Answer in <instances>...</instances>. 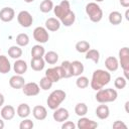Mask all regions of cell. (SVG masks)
Wrapping results in <instances>:
<instances>
[{
  "label": "cell",
  "instance_id": "6da1fadb",
  "mask_svg": "<svg viewBox=\"0 0 129 129\" xmlns=\"http://www.w3.org/2000/svg\"><path fill=\"white\" fill-rule=\"evenodd\" d=\"M111 81V75L108 71L105 70H96L94 71L92 75V80H91V88L95 91H98L102 89L104 86L108 85Z\"/></svg>",
  "mask_w": 129,
  "mask_h": 129
},
{
  "label": "cell",
  "instance_id": "7a4b0ae2",
  "mask_svg": "<svg viewBox=\"0 0 129 129\" xmlns=\"http://www.w3.org/2000/svg\"><path fill=\"white\" fill-rule=\"evenodd\" d=\"M118 97V93L115 89L112 88H108V89H100L97 91V94L95 96L97 102L101 103V104H105V103H111L114 102Z\"/></svg>",
  "mask_w": 129,
  "mask_h": 129
},
{
  "label": "cell",
  "instance_id": "3957f363",
  "mask_svg": "<svg viewBox=\"0 0 129 129\" xmlns=\"http://www.w3.org/2000/svg\"><path fill=\"white\" fill-rule=\"evenodd\" d=\"M66 98H67V94H66L64 91H62V90H54V91H52L49 94V96H48V98L46 100L48 108L51 109V110H55L66 100Z\"/></svg>",
  "mask_w": 129,
  "mask_h": 129
},
{
  "label": "cell",
  "instance_id": "277c9868",
  "mask_svg": "<svg viewBox=\"0 0 129 129\" xmlns=\"http://www.w3.org/2000/svg\"><path fill=\"white\" fill-rule=\"evenodd\" d=\"M86 13L92 22H99L103 18V10L96 2H90L86 5Z\"/></svg>",
  "mask_w": 129,
  "mask_h": 129
},
{
  "label": "cell",
  "instance_id": "5b68a950",
  "mask_svg": "<svg viewBox=\"0 0 129 129\" xmlns=\"http://www.w3.org/2000/svg\"><path fill=\"white\" fill-rule=\"evenodd\" d=\"M119 60H120L121 68L123 69L125 79L128 80L129 79V75H128L129 73V48L127 46H124L119 50Z\"/></svg>",
  "mask_w": 129,
  "mask_h": 129
},
{
  "label": "cell",
  "instance_id": "8992f818",
  "mask_svg": "<svg viewBox=\"0 0 129 129\" xmlns=\"http://www.w3.org/2000/svg\"><path fill=\"white\" fill-rule=\"evenodd\" d=\"M70 11H71V5H70V2L68 0H62L58 5L53 7L54 15L56 16V18L58 20L63 18Z\"/></svg>",
  "mask_w": 129,
  "mask_h": 129
},
{
  "label": "cell",
  "instance_id": "52a82bcc",
  "mask_svg": "<svg viewBox=\"0 0 129 129\" xmlns=\"http://www.w3.org/2000/svg\"><path fill=\"white\" fill-rule=\"evenodd\" d=\"M17 21H18V23L22 27L27 28V27H30L31 26V24L33 22V18H32V15L28 11L22 10L17 15Z\"/></svg>",
  "mask_w": 129,
  "mask_h": 129
},
{
  "label": "cell",
  "instance_id": "ba28073f",
  "mask_svg": "<svg viewBox=\"0 0 129 129\" xmlns=\"http://www.w3.org/2000/svg\"><path fill=\"white\" fill-rule=\"evenodd\" d=\"M33 38L40 43H45L48 38H49V34L47 32V29L42 27V26H37L34 28L33 30Z\"/></svg>",
  "mask_w": 129,
  "mask_h": 129
},
{
  "label": "cell",
  "instance_id": "9c48e42d",
  "mask_svg": "<svg viewBox=\"0 0 129 129\" xmlns=\"http://www.w3.org/2000/svg\"><path fill=\"white\" fill-rule=\"evenodd\" d=\"M22 92L24 95L28 96V97H33L39 94L40 92V88L39 85L34 83V82H30V83H26L24 84V86L22 87Z\"/></svg>",
  "mask_w": 129,
  "mask_h": 129
},
{
  "label": "cell",
  "instance_id": "30bf717a",
  "mask_svg": "<svg viewBox=\"0 0 129 129\" xmlns=\"http://www.w3.org/2000/svg\"><path fill=\"white\" fill-rule=\"evenodd\" d=\"M98 126H99V124L96 121L86 118L85 116L81 117L78 120V124H77V127L79 129H94V128H97Z\"/></svg>",
  "mask_w": 129,
  "mask_h": 129
},
{
  "label": "cell",
  "instance_id": "8fae6325",
  "mask_svg": "<svg viewBox=\"0 0 129 129\" xmlns=\"http://www.w3.org/2000/svg\"><path fill=\"white\" fill-rule=\"evenodd\" d=\"M58 71H59L60 79H68V78L73 77L71 61H69V60H63L61 62V64L58 67Z\"/></svg>",
  "mask_w": 129,
  "mask_h": 129
},
{
  "label": "cell",
  "instance_id": "7c38bea8",
  "mask_svg": "<svg viewBox=\"0 0 129 129\" xmlns=\"http://www.w3.org/2000/svg\"><path fill=\"white\" fill-rule=\"evenodd\" d=\"M52 117L56 122H64L69 119L70 114L66 108H56L52 114Z\"/></svg>",
  "mask_w": 129,
  "mask_h": 129
},
{
  "label": "cell",
  "instance_id": "4fadbf2b",
  "mask_svg": "<svg viewBox=\"0 0 129 129\" xmlns=\"http://www.w3.org/2000/svg\"><path fill=\"white\" fill-rule=\"evenodd\" d=\"M15 11L11 7H4L0 10V19L3 22H10L14 19Z\"/></svg>",
  "mask_w": 129,
  "mask_h": 129
},
{
  "label": "cell",
  "instance_id": "5bb4252c",
  "mask_svg": "<svg viewBox=\"0 0 129 129\" xmlns=\"http://www.w3.org/2000/svg\"><path fill=\"white\" fill-rule=\"evenodd\" d=\"M0 114H1V118L3 120L9 121V120H12L14 118V116H15V109L11 105H6V106L2 107Z\"/></svg>",
  "mask_w": 129,
  "mask_h": 129
},
{
  "label": "cell",
  "instance_id": "9a60e30c",
  "mask_svg": "<svg viewBox=\"0 0 129 129\" xmlns=\"http://www.w3.org/2000/svg\"><path fill=\"white\" fill-rule=\"evenodd\" d=\"M25 84V80L22 77V75H14L9 79V85L13 89H22V87Z\"/></svg>",
  "mask_w": 129,
  "mask_h": 129
},
{
  "label": "cell",
  "instance_id": "2e32d148",
  "mask_svg": "<svg viewBox=\"0 0 129 129\" xmlns=\"http://www.w3.org/2000/svg\"><path fill=\"white\" fill-rule=\"evenodd\" d=\"M32 115L36 120L42 121L47 117V111H46L45 107H43L41 105H36L32 109Z\"/></svg>",
  "mask_w": 129,
  "mask_h": 129
},
{
  "label": "cell",
  "instance_id": "e0dca14e",
  "mask_svg": "<svg viewBox=\"0 0 129 129\" xmlns=\"http://www.w3.org/2000/svg\"><path fill=\"white\" fill-rule=\"evenodd\" d=\"M45 77L47 79H49L52 83H57L60 80V76H59V71H58V67H54V68H49L45 71Z\"/></svg>",
  "mask_w": 129,
  "mask_h": 129
},
{
  "label": "cell",
  "instance_id": "ac0fdd59",
  "mask_svg": "<svg viewBox=\"0 0 129 129\" xmlns=\"http://www.w3.org/2000/svg\"><path fill=\"white\" fill-rule=\"evenodd\" d=\"M105 67L108 72H116L119 68V61L115 56H108L105 59Z\"/></svg>",
  "mask_w": 129,
  "mask_h": 129
},
{
  "label": "cell",
  "instance_id": "d6986e66",
  "mask_svg": "<svg viewBox=\"0 0 129 129\" xmlns=\"http://www.w3.org/2000/svg\"><path fill=\"white\" fill-rule=\"evenodd\" d=\"M13 71L16 73V75H23L27 71V63L23 59H17L13 63Z\"/></svg>",
  "mask_w": 129,
  "mask_h": 129
},
{
  "label": "cell",
  "instance_id": "ffe728a7",
  "mask_svg": "<svg viewBox=\"0 0 129 129\" xmlns=\"http://www.w3.org/2000/svg\"><path fill=\"white\" fill-rule=\"evenodd\" d=\"M96 115L99 119L101 120H105L109 117L110 115V110H109V107L105 104H102V105H99L97 108H96Z\"/></svg>",
  "mask_w": 129,
  "mask_h": 129
},
{
  "label": "cell",
  "instance_id": "44dd1931",
  "mask_svg": "<svg viewBox=\"0 0 129 129\" xmlns=\"http://www.w3.org/2000/svg\"><path fill=\"white\" fill-rule=\"evenodd\" d=\"M60 27V21L57 18L50 17L45 21V28L49 31H56Z\"/></svg>",
  "mask_w": 129,
  "mask_h": 129
},
{
  "label": "cell",
  "instance_id": "7402d4cb",
  "mask_svg": "<svg viewBox=\"0 0 129 129\" xmlns=\"http://www.w3.org/2000/svg\"><path fill=\"white\" fill-rule=\"evenodd\" d=\"M45 61L42 57H32L30 61V67L35 72H40L44 69Z\"/></svg>",
  "mask_w": 129,
  "mask_h": 129
},
{
  "label": "cell",
  "instance_id": "603a6c76",
  "mask_svg": "<svg viewBox=\"0 0 129 129\" xmlns=\"http://www.w3.org/2000/svg\"><path fill=\"white\" fill-rule=\"evenodd\" d=\"M73 77H79L84 73V64L80 60H74L71 62Z\"/></svg>",
  "mask_w": 129,
  "mask_h": 129
},
{
  "label": "cell",
  "instance_id": "cb8c5ba5",
  "mask_svg": "<svg viewBox=\"0 0 129 129\" xmlns=\"http://www.w3.org/2000/svg\"><path fill=\"white\" fill-rule=\"evenodd\" d=\"M31 110H30V107L28 104L26 103H22L20 104L18 107H17V110H16V113L17 115L20 117V118H27L30 114Z\"/></svg>",
  "mask_w": 129,
  "mask_h": 129
},
{
  "label": "cell",
  "instance_id": "d4e9b609",
  "mask_svg": "<svg viewBox=\"0 0 129 129\" xmlns=\"http://www.w3.org/2000/svg\"><path fill=\"white\" fill-rule=\"evenodd\" d=\"M11 70V64L7 56L0 55V73L1 74H7Z\"/></svg>",
  "mask_w": 129,
  "mask_h": 129
},
{
  "label": "cell",
  "instance_id": "484cf974",
  "mask_svg": "<svg viewBox=\"0 0 129 129\" xmlns=\"http://www.w3.org/2000/svg\"><path fill=\"white\" fill-rule=\"evenodd\" d=\"M60 23L61 24H63L64 26H71V25H73L74 23H75V21H76V14H75V12H73L72 10L63 17V18H61L60 20Z\"/></svg>",
  "mask_w": 129,
  "mask_h": 129
},
{
  "label": "cell",
  "instance_id": "4316f807",
  "mask_svg": "<svg viewBox=\"0 0 129 129\" xmlns=\"http://www.w3.org/2000/svg\"><path fill=\"white\" fill-rule=\"evenodd\" d=\"M43 56H44V58H43L44 61L47 62V63H49V64H54L58 60V54L55 51H52V50L45 52Z\"/></svg>",
  "mask_w": 129,
  "mask_h": 129
},
{
  "label": "cell",
  "instance_id": "83f0119b",
  "mask_svg": "<svg viewBox=\"0 0 129 129\" xmlns=\"http://www.w3.org/2000/svg\"><path fill=\"white\" fill-rule=\"evenodd\" d=\"M122 14L119 11H112L109 14V22L113 25H118L122 22Z\"/></svg>",
  "mask_w": 129,
  "mask_h": 129
},
{
  "label": "cell",
  "instance_id": "f1b7e54d",
  "mask_svg": "<svg viewBox=\"0 0 129 129\" xmlns=\"http://www.w3.org/2000/svg\"><path fill=\"white\" fill-rule=\"evenodd\" d=\"M8 55L14 59H18L22 55V49L18 45H12L8 48Z\"/></svg>",
  "mask_w": 129,
  "mask_h": 129
},
{
  "label": "cell",
  "instance_id": "f546056e",
  "mask_svg": "<svg viewBox=\"0 0 129 129\" xmlns=\"http://www.w3.org/2000/svg\"><path fill=\"white\" fill-rule=\"evenodd\" d=\"M45 53L44 47L41 46L40 44H36L33 45L31 48V56L32 57H42Z\"/></svg>",
  "mask_w": 129,
  "mask_h": 129
},
{
  "label": "cell",
  "instance_id": "4dcf8cb0",
  "mask_svg": "<svg viewBox=\"0 0 129 129\" xmlns=\"http://www.w3.org/2000/svg\"><path fill=\"white\" fill-rule=\"evenodd\" d=\"M85 57H86V59H91L95 63H98L99 59H100V52L97 49H89L86 52V56Z\"/></svg>",
  "mask_w": 129,
  "mask_h": 129
},
{
  "label": "cell",
  "instance_id": "1f68e13d",
  "mask_svg": "<svg viewBox=\"0 0 129 129\" xmlns=\"http://www.w3.org/2000/svg\"><path fill=\"white\" fill-rule=\"evenodd\" d=\"M16 43L18 46H26L29 43V36L26 33H19L16 36Z\"/></svg>",
  "mask_w": 129,
  "mask_h": 129
},
{
  "label": "cell",
  "instance_id": "d6a6232c",
  "mask_svg": "<svg viewBox=\"0 0 129 129\" xmlns=\"http://www.w3.org/2000/svg\"><path fill=\"white\" fill-rule=\"evenodd\" d=\"M75 113L80 117L85 116L88 113V106L85 103H78L75 107Z\"/></svg>",
  "mask_w": 129,
  "mask_h": 129
},
{
  "label": "cell",
  "instance_id": "836d02e7",
  "mask_svg": "<svg viewBox=\"0 0 129 129\" xmlns=\"http://www.w3.org/2000/svg\"><path fill=\"white\" fill-rule=\"evenodd\" d=\"M53 9V3L51 0H43L39 5V10L42 13H47Z\"/></svg>",
  "mask_w": 129,
  "mask_h": 129
},
{
  "label": "cell",
  "instance_id": "e575fe53",
  "mask_svg": "<svg viewBox=\"0 0 129 129\" xmlns=\"http://www.w3.org/2000/svg\"><path fill=\"white\" fill-rule=\"evenodd\" d=\"M76 49L78 52H81V53H85L87 52L89 49H90V43L86 40H81V41H78L76 43Z\"/></svg>",
  "mask_w": 129,
  "mask_h": 129
},
{
  "label": "cell",
  "instance_id": "d590c367",
  "mask_svg": "<svg viewBox=\"0 0 129 129\" xmlns=\"http://www.w3.org/2000/svg\"><path fill=\"white\" fill-rule=\"evenodd\" d=\"M76 85L80 89H86L89 86V79L84 76H79L76 80Z\"/></svg>",
  "mask_w": 129,
  "mask_h": 129
},
{
  "label": "cell",
  "instance_id": "8d00e7d4",
  "mask_svg": "<svg viewBox=\"0 0 129 129\" xmlns=\"http://www.w3.org/2000/svg\"><path fill=\"white\" fill-rule=\"evenodd\" d=\"M52 84H53V83H52L49 79H47V78L44 76V77L41 78L40 81H39V88L42 89V90H44V91H46V90H49V89L52 87Z\"/></svg>",
  "mask_w": 129,
  "mask_h": 129
},
{
  "label": "cell",
  "instance_id": "74e56055",
  "mask_svg": "<svg viewBox=\"0 0 129 129\" xmlns=\"http://www.w3.org/2000/svg\"><path fill=\"white\" fill-rule=\"evenodd\" d=\"M126 85H127V80H126L125 78H123V77H118V78H116V80H115V82H114L115 88H116V89H119V90L124 89V88L126 87Z\"/></svg>",
  "mask_w": 129,
  "mask_h": 129
},
{
  "label": "cell",
  "instance_id": "f35d334b",
  "mask_svg": "<svg viewBox=\"0 0 129 129\" xmlns=\"http://www.w3.org/2000/svg\"><path fill=\"white\" fill-rule=\"evenodd\" d=\"M33 126H34V124H33L32 120L25 119V118H23V120L19 124V128L20 129H31V128H33Z\"/></svg>",
  "mask_w": 129,
  "mask_h": 129
},
{
  "label": "cell",
  "instance_id": "ab89813d",
  "mask_svg": "<svg viewBox=\"0 0 129 129\" xmlns=\"http://www.w3.org/2000/svg\"><path fill=\"white\" fill-rule=\"evenodd\" d=\"M76 124L72 121H67L61 125V129H75Z\"/></svg>",
  "mask_w": 129,
  "mask_h": 129
},
{
  "label": "cell",
  "instance_id": "60d3db41",
  "mask_svg": "<svg viewBox=\"0 0 129 129\" xmlns=\"http://www.w3.org/2000/svg\"><path fill=\"white\" fill-rule=\"evenodd\" d=\"M113 128H115V129H118V128H124V129H126L127 128V125L125 123H123L122 121L117 120V121H115L113 123Z\"/></svg>",
  "mask_w": 129,
  "mask_h": 129
},
{
  "label": "cell",
  "instance_id": "b9f144b4",
  "mask_svg": "<svg viewBox=\"0 0 129 129\" xmlns=\"http://www.w3.org/2000/svg\"><path fill=\"white\" fill-rule=\"evenodd\" d=\"M120 4H121V6L127 8V7H129V0H120Z\"/></svg>",
  "mask_w": 129,
  "mask_h": 129
},
{
  "label": "cell",
  "instance_id": "7bdbcfd3",
  "mask_svg": "<svg viewBox=\"0 0 129 129\" xmlns=\"http://www.w3.org/2000/svg\"><path fill=\"white\" fill-rule=\"evenodd\" d=\"M4 102H5V98H4L3 94H1V93H0V107H2V106H3Z\"/></svg>",
  "mask_w": 129,
  "mask_h": 129
},
{
  "label": "cell",
  "instance_id": "ee69618b",
  "mask_svg": "<svg viewBox=\"0 0 129 129\" xmlns=\"http://www.w3.org/2000/svg\"><path fill=\"white\" fill-rule=\"evenodd\" d=\"M4 126H5V124H4L3 119H0V129H3V128H4Z\"/></svg>",
  "mask_w": 129,
  "mask_h": 129
},
{
  "label": "cell",
  "instance_id": "f6af8a7d",
  "mask_svg": "<svg viewBox=\"0 0 129 129\" xmlns=\"http://www.w3.org/2000/svg\"><path fill=\"white\" fill-rule=\"evenodd\" d=\"M128 13H129V11H128V10H126V13H125V16H126V19H127V20L129 19V16H128Z\"/></svg>",
  "mask_w": 129,
  "mask_h": 129
},
{
  "label": "cell",
  "instance_id": "bcb514c9",
  "mask_svg": "<svg viewBox=\"0 0 129 129\" xmlns=\"http://www.w3.org/2000/svg\"><path fill=\"white\" fill-rule=\"evenodd\" d=\"M24 2H26V3H31V2H33L34 0H23Z\"/></svg>",
  "mask_w": 129,
  "mask_h": 129
},
{
  "label": "cell",
  "instance_id": "7dc6e473",
  "mask_svg": "<svg viewBox=\"0 0 129 129\" xmlns=\"http://www.w3.org/2000/svg\"><path fill=\"white\" fill-rule=\"evenodd\" d=\"M96 2H102V1H104V0H95Z\"/></svg>",
  "mask_w": 129,
  "mask_h": 129
},
{
  "label": "cell",
  "instance_id": "c3c4849f",
  "mask_svg": "<svg viewBox=\"0 0 129 129\" xmlns=\"http://www.w3.org/2000/svg\"><path fill=\"white\" fill-rule=\"evenodd\" d=\"M0 49H1V48H0Z\"/></svg>",
  "mask_w": 129,
  "mask_h": 129
}]
</instances>
